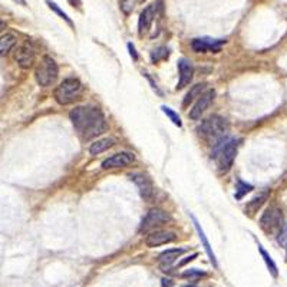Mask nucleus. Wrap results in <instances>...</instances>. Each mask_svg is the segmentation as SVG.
<instances>
[{
    "label": "nucleus",
    "mask_w": 287,
    "mask_h": 287,
    "mask_svg": "<svg viewBox=\"0 0 287 287\" xmlns=\"http://www.w3.org/2000/svg\"><path fill=\"white\" fill-rule=\"evenodd\" d=\"M82 94H83V85L75 78H68L57 85L53 96L59 105H71L79 101Z\"/></svg>",
    "instance_id": "nucleus-4"
},
{
    "label": "nucleus",
    "mask_w": 287,
    "mask_h": 287,
    "mask_svg": "<svg viewBox=\"0 0 287 287\" xmlns=\"http://www.w3.org/2000/svg\"><path fill=\"white\" fill-rule=\"evenodd\" d=\"M226 43L224 39H210V38H198L191 42V48L197 53H206V52H220L221 46Z\"/></svg>",
    "instance_id": "nucleus-8"
},
{
    "label": "nucleus",
    "mask_w": 287,
    "mask_h": 287,
    "mask_svg": "<svg viewBox=\"0 0 287 287\" xmlns=\"http://www.w3.org/2000/svg\"><path fill=\"white\" fill-rule=\"evenodd\" d=\"M207 91H209V89H207V83H206V82H204V83H197V85H194V86H191V89L187 92V95H185L184 101H183V105H184V106H188L192 101L198 99L200 96L203 95V94H206Z\"/></svg>",
    "instance_id": "nucleus-18"
},
{
    "label": "nucleus",
    "mask_w": 287,
    "mask_h": 287,
    "mask_svg": "<svg viewBox=\"0 0 287 287\" xmlns=\"http://www.w3.org/2000/svg\"><path fill=\"white\" fill-rule=\"evenodd\" d=\"M172 282L170 279H162V287H171Z\"/></svg>",
    "instance_id": "nucleus-32"
},
{
    "label": "nucleus",
    "mask_w": 287,
    "mask_h": 287,
    "mask_svg": "<svg viewBox=\"0 0 287 287\" xmlns=\"http://www.w3.org/2000/svg\"><path fill=\"white\" fill-rule=\"evenodd\" d=\"M191 220L192 223H194V227L197 230V234H198V237H200V240H201V243H203V246H204V249L207 251V254H209V257H210V261L212 263V266L214 267H217V259H215V254H214V251L211 249L210 246V241L207 240V237H206V233H204V230L201 229V226H200V223H198V220L191 215Z\"/></svg>",
    "instance_id": "nucleus-16"
},
{
    "label": "nucleus",
    "mask_w": 287,
    "mask_h": 287,
    "mask_svg": "<svg viewBox=\"0 0 287 287\" xmlns=\"http://www.w3.org/2000/svg\"><path fill=\"white\" fill-rule=\"evenodd\" d=\"M16 62L19 63L20 68L23 69H29L33 63H35V49L30 43H23L20 45L16 51V55H15Z\"/></svg>",
    "instance_id": "nucleus-12"
},
{
    "label": "nucleus",
    "mask_w": 287,
    "mask_h": 287,
    "mask_svg": "<svg viewBox=\"0 0 287 287\" xmlns=\"http://www.w3.org/2000/svg\"><path fill=\"white\" fill-rule=\"evenodd\" d=\"M128 49L131 51V56L134 57V59H138V55L135 53V48H134V45H132V43H128Z\"/></svg>",
    "instance_id": "nucleus-31"
},
{
    "label": "nucleus",
    "mask_w": 287,
    "mask_h": 287,
    "mask_svg": "<svg viewBox=\"0 0 287 287\" xmlns=\"http://www.w3.org/2000/svg\"><path fill=\"white\" fill-rule=\"evenodd\" d=\"M16 3H19V4H22V6H25L26 4V0H15Z\"/></svg>",
    "instance_id": "nucleus-33"
},
{
    "label": "nucleus",
    "mask_w": 287,
    "mask_h": 287,
    "mask_svg": "<svg viewBox=\"0 0 287 287\" xmlns=\"http://www.w3.org/2000/svg\"><path fill=\"white\" fill-rule=\"evenodd\" d=\"M277 237H279V244H280V246H283L287 251V229L283 230V231H282Z\"/></svg>",
    "instance_id": "nucleus-28"
},
{
    "label": "nucleus",
    "mask_w": 287,
    "mask_h": 287,
    "mask_svg": "<svg viewBox=\"0 0 287 287\" xmlns=\"http://www.w3.org/2000/svg\"><path fill=\"white\" fill-rule=\"evenodd\" d=\"M266 200H267V192H263V194H260L259 197H256V198H253V200L250 201L249 204H247V209H246V210L249 211V214H254L256 211L259 210V209L264 204Z\"/></svg>",
    "instance_id": "nucleus-22"
},
{
    "label": "nucleus",
    "mask_w": 287,
    "mask_h": 287,
    "mask_svg": "<svg viewBox=\"0 0 287 287\" xmlns=\"http://www.w3.org/2000/svg\"><path fill=\"white\" fill-rule=\"evenodd\" d=\"M155 10H157V6L155 4H150L147 6L141 15H139V20H138V32H139V36H144L150 32L151 26H153L154 18H155Z\"/></svg>",
    "instance_id": "nucleus-14"
},
{
    "label": "nucleus",
    "mask_w": 287,
    "mask_h": 287,
    "mask_svg": "<svg viewBox=\"0 0 287 287\" xmlns=\"http://www.w3.org/2000/svg\"><path fill=\"white\" fill-rule=\"evenodd\" d=\"M178 71H180V80L177 83V89H183L187 85H190V82L192 80V75H194L192 63L185 57L180 59L178 60Z\"/></svg>",
    "instance_id": "nucleus-15"
},
{
    "label": "nucleus",
    "mask_w": 287,
    "mask_h": 287,
    "mask_svg": "<svg viewBox=\"0 0 287 287\" xmlns=\"http://www.w3.org/2000/svg\"><path fill=\"white\" fill-rule=\"evenodd\" d=\"M195 257H197V253H194V254H191L190 257H185V260H183V261L180 263V266H184V264H187L188 261H192V260H194Z\"/></svg>",
    "instance_id": "nucleus-30"
},
{
    "label": "nucleus",
    "mask_w": 287,
    "mask_h": 287,
    "mask_svg": "<svg viewBox=\"0 0 287 287\" xmlns=\"http://www.w3.org/2000/svg\"><path fill=\"white\" fill-rule=\"evenodd\" d=\"M260 227L268 235H279L285 230V217L279 206L273 204L260 217Z\"/></svg>",
    "instance_id": "nucleus-5"
},
{
    "label": "nucleus",
    "mask_w": 287,
    "mask_h": 287,
    "mask_svg": "<svg viewBox=\"0 0 287 287\" xmlns=\"http://www.w3.org/2000/svg\"><path fill=\"white\" fill-rule=\"evenodd\" d=\"M253 190V187L250 184H246L243 181H238L237 183V192H235V198H241L244 194H247L249 191Z\"/></svg>",
    "instance_id": "nucleus-24"
},
{
    "label": "nucleus",
    "mask_w": 287,
    "mask_h": 287,
    "mask_svg": "<svg viewBox=\"0 0 287 287\" xmlns=\"http://www.w3.org/2000/svg\"><path fill=\"white\" fill-rule=\"evenodd\" d=\"M69 118L82 139L89 141L108 130L104 114L95 106H78L71 111Z\"/></svg>",
    "instance_id": "nucleus-1"
},
{
    "label": "nucleus",
    "mask_w": 287,
    "mask_h": 287,
    "mask_svg": "<svg viewBox=\"0 0 287 287\" xmlns=\"http://www.w3.org/2000/svg\"><path fill=\"white\" fill-rule=\"evenodd\" d=\"M183 276L184 277H200V276H206V273L198 268H191V270H187Z\"/></svg>",
    "instance_id": "nucleus-27"
},
{
    "label": "nucleus",
    "mask_w": 287,
    "mask_h": 287,
    "mask_svg": "<svg viewBox=\"0 0 287 287\" xmlns=\"http://www.w3.org/2000/svg\"><path fill=\"white\" fill-rule=\"evenodd\" d=\"M16 36L15 35H12V33H6V35H3L1 39H0V55L1 56H4L15 45H16Z\"/></svg>",
    "instance_id": "nucleus-20"
},
{
    "label": "nucleus",
    "mask_w": 287,
    "mask_h": 287,
    "mask_svg": "<svg viewBox=\"0 0 287 287\" xmlns=\"http://www.w3.org/2000/svg\"><path fill=\"white\" fill-rule=\"evenodd\" d=\"M115 144L114 138H102V139H98L94 144H91L89 147V153L92 155H99V154L105 153L106 150L112 148Z\"/></svg>",
    "instance_id": "nucleus-19"
},
{
    "label": "nucleus",
    "mask_w": 287,
    "mask_h": 287,
    "mask_svg": "<svg viewBox=\"0 0 287 287\" xmlns=\"http://www.w3.org/2000/svg\"><path fill=\"white\" fill-rule=\"evenodd\" d=\"M130 1L131 0H122V3H121V7H122V10L125 12V13H130L131 10H132V4H130Z\"/></svg>",
    "instance_id": "nucleus-29"
},
{
    "label": "nucleus",
    "mask_w": 287,
    "mask_h": 287,
    "mask_svg": "<svg viewBox=\"0 0 287 287\" xmlns=\"http://www.w3.org/2000/svg\"><path fill=\"white\" fill-rule=\"evenodd\" d=\"M214 98H215L214 89H209L206 94H203V95L197 99V102L194 104L192 109H190L188 116H190L191 119H198V118H201V115L209 109V106L211 105V102L214 101Z\"/></svg>",
    "instance_id": "nucleus-11"
},
{
    "label": "nucleus",
    "mask_w": 287,
    "mask_h": 287,
    "mask_svg": "<svg viewBox=\"0 0 287 287\" xmlns=\"http://www.w3.org/2000/svg\"><path fill=\"white\" fill-rule=\"evenodd\" d=\"M229 128L230 125L227 119H224L220 115H211L200 124L198 134L212 145H217L218 142L226 139L224 135L229 132Z\"/></svg>",
    "instance_id": "nucleus-2"
},
{
    "label": "nucleus",
    "mask_w": 287,
    "mask_h": 287,
    "mask_svg": "<svg viewBox=\"0 0 287 287\" xmlns=\"http://www.w3.org/2000/svg\"><path fill=\"white\" fill-rule=\"evenodd\" d=\"M259 246V251H260V254H261V257H263V260H264V263H266V266H267L268 271L271 273V276L273 277H277L279 276V271H277V266H276V263L273 261V259L270 257V254H268L266 250L263 249V246L259 243L257 244Z\"/></svg>",
    "instance_id": "nucleus-21"
},
{
    "label": "nucleus",
    "mask_w": 287,
    "mask_h": 287,
    "mask_svg": "<svg viewBox=\"0 0 287 287\" xmlns=\"http://www.w3.org/2000/svg\"><path fill=\"white\" fill-rule=\"evenodd\" d=\"M59 75V68L55 59L51 56H43L35 69V78L40 86H51L55 83Z\"/></svg>",
    "instance_id": "nucleus-6"
},
{
    "label": "nucleus",
    "mask_w": 287,
    "mask_h": 287,
    "mask_svg": "<svg viewBox=\"0 0 287 287\" xmlns=\"http://www.w3.org/2000/svg\"><path fill=\"white\" fill-rule=\"evenodd\" d=\"M161 109H162V112H164V114L167 115V116H168V118L171 119L172 124H174V125H177V127H180V128L183 127V122H181V119H180V116H178V115L175 114V112L172 111L171 108H168V106H165V105H162V106H161Z\"/></svg>",
    "instance_id": "nucleus-23"
},
{
    "label": "nucleus",
    "mask_w": 287,
    "mask_h": 287,
    "mask_svg": "<svg viewBox=\"0 0 287 287\" xmlns=\"http://www.w3.org/2000/svg\"><path fill=\"white\" fill-rule=\"evenodd\" d=\"M135 161V155L132 153H119L115 154L112 157L106 158L102 162L104 170H114V168H124L131 165Z\"/></svg>",
    "instance_id": "nucleus-10"
},
{
    "label": "nucleus",
    "mask_w": 287,
    "mask_h": 287,
    "mask_svg": "<svg viewBox=\"0 0 287 287\" xmlns=\"http://www.w3.org/2000/svg\"><path fill=\"white\" fill-rule=\"evenodd\" d=\"M131 180L134 181L135 185L138 187L141 197H142L144 200L150 201L154 197L153 181H151L147 175H144V174H134V175H131Z\"/></svg>",
    "instance_id": "nucleus-13"
},
{
    "label": "nucleus",
    "mask_w": 287,
    "mask_h": 287,
    "mask_svg": "<svg viewBox=\"0 0 287 287\" xmlns=\"http://www.w3.org/2000/svg\"><path fill=\"white\" fill-rule=\"evenodd\" d=\"M170 221H171V217H170L168 212H165L161 209H153V210L148 211V214L144 217V220L141 223V227H139V231L150 234V233L157 231V229L165 226Z\"/></svg>",
    "instance_id": "nucleus-7"
},
{
    "label": "nucleus",
    "mask_w": 287,
    "mask_h": 287,
    "mask_svg": "<svg viewBox=\"0 0 287 287\" xmlns=\"http://www.w3.org/2000/svg\"><path fill=\"white\" fill-rule=\"evenodd\" d=\"M185 287H194V286H185Z\"/></svg>",
    "instance_id": "nucleus-35"
},
{
    "label": "nucleus",
    "mask_w": 287,
    "mask_h": 287,
    "mask_svg": "<svg viewBox=\"0 0 287 287\" xmlns=\"http://www.w3.org/2000/svg\"><path fill=\"white\" fill-rule=\"evenodd\" d=\"M185 251V249H170L167 251H162L159 254V263H161V267L168 268L172 263H175V260Z\"/></svg>",
    "instance_id": "nucleus-17"
},
{
    "label": "nucleus",
    "mask_w": 287,
    "mask_h": 287,
    "mask_svg": "<svg viewBox=\"0 0 287 287\" xmlns=\"http://www.w3.org/2000/svg\"><path fill=\"white\" fill-rule=\"evenodd\" d=\"M238 148V139H223L217 145H214L212 158L217 161L220 172H227L233 167L235 154Z\"/></svg>",
    "instance_id": "nucleus-3"
},
{
    "label": "nucleus",
    "mask_w": 287,
    "mask_h": 287,
    "mask_svg": "<svg viewBox=\"0 0 287 287\" xmlns=\"http://www.w3.org/2000/svg\"><path fill=\"white\" fill-rule=\"evenodd\" d=\"M167 56H168V49H167V48H158L157 51H154L153 52L151 59H153L154 62H158V60H161V59H165Z\"/></svg>",
    "instance_id": "nucleus-25"
},
{
    "label": "nucleus",
    "mask_w": 287,
    "mask_h": 287,
    "mask_svg": "<svg viewBox=\"0 0 287 287\" xmlns=\"http://www.w3.org/2000/svg\"><path fill=\"white\" fill-rule=\"evenodd\" d=\"M138 1H141V3H142V1H145V0H138Z\"/></svg>",
    "instance_id": "nucleus-34"
},
{
    "label": "nucleus",
    "mask_w": 287,
    "mask_h": 287,
    "mask_svg": "<svg viewBox=\"0 0 287 287\" xmlns=\"http://www.w3.org/2000/svg\"><path fill=\"white\" fill-rule=\"evenodd\" d=\"M177 240L175 233L167 231V230H157L154 233H150L145 238V244L148 247H159L164 244H170Z\"/></svg>",
    "instance_id": "nucleus-9"
},
{
    "label": "nucleus",
    "mask_w": 287,
    "mask_h": 287,
    "mask_svg": "<svg viewBox=\"0 0 287 287\" xmlns=\"http://www.w3.org/2000/svg\"><path fill=\"white\" fill-rule=\"evenodd\" d=\"M46 3L49 4V7H51L52 10H55V12H56L57 15H59V16H60L62 19H65L66 22H68V23H69V25H72V22H71V19L68 18V15H66L65 12H62V10H60V9L57 7L56 3H53V1H51V0H46Z\"/></svg>",
    "instance_id": "nucleus-26"
}]
</instances>
